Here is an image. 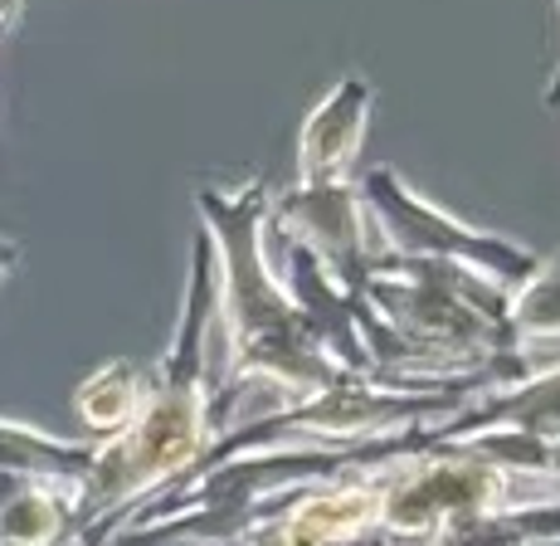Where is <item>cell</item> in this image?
I'll return each instance as SVG.
<instances>
[{
	"mask_svg": "<svg viewBox=\"0 0 560 546\" xmlns=\"http://www.w3.org/2000/svg\"><path fill=\"white\" fill-rule=\"evenodd\" d=\"M268 181L200 186L196 216L214 244V327H210V425L214 439L240 425V405L258 395L268 410L298 405L341 376L312 341L293 298L268 264Z\"/></svg>",
	"mask_w": 560,
	"mask_h": 546,
	"instance_id": "cell-1",
	"label": "cell"
},
{
	"mask_svg": "<svg viewBox=\"0 0 560 546\" xmlns=\"http://www.w3.org/2000/svg\"><path fill=\"white\" fill-rule=\"evenodd\" d=\"M79 488L25 484L0 508V546H69Z\"/></svg>",
	"mask_w": 560,
	"mask_h": 546,
	"instance_id": "cell-13",
	"label": "cell"
},
{
	"mask_svg": "<svg viewBox=\"0 0 560 546\" xmlns=\"http://www.w3.org/2000/svg\"><path fill=\"white\" fill-rule=\"evenodd\" d=\"M371 108H375V89L361 73L337 79L312 103V113L303 117V132H298V186L357 181Z\"/></svg>",
	"mask_w": 560,
	"mask_h": 546,
	"instance_id": "cell-8",
	"label": "cell"
},
{
	"mask_svg": "<svg viewBox=\"0 0 560 546\" xmlns=\"http://www.w3.org/2000/svg\"><path fill=\"white\" fill-rule=\"evenodd\" d=\"M210 327H214V244L196 224L186 259V288L171 341L152 367V391L132 425L117 439L98 444L93 468L73 508V542L113 546L137 508L156 492L176 488L196 474L214 444L210 425Z\"/></svg>",
	"mask_w": 560,
	"mask_h": 546,
	"instance_id": "cell-2",
	"label": "cell"
},
{
	"mask_svg": "<svg viewBox=\"0 0 560 546\" xmlns=\"http://www.w3.org/2000/svg\"><path fill=\"white\" fill-rule=\"evenodd\" d=\"M508 347L532 371L560 361V254L536 264L526 283L512 288L508 298Z\"/></svg>",
	"mask_w": 560,
	"mask_h": 546,
	"instance_id": "cell-11",
	"label": "cell"
},
{
	"mask_svg": "<svg viewBox=\"0 0 560 546\" xmlns=\"http://www.w3.org/2000/svg\"><path fill=\"white\" fill-rule=\"evenodd\" d=\"M93 454H98V444H89V439H63V434L39 430V425L5 420L0 415V474H10V478L83 488Z\"/></svg>",
	"mask_w": 560,
	"mask_h": 546,
	"instance_id": "cell-10",
	"label": "cell"
},
{
	"mask_svg": "<svg viewBox=\"0 0 560 546\" xmlns=\"http://www.w3.org/2000/svg\"><path fill=\"white\" fill-rule=\"evenodd\" d=\"M20 254H25L20 249V240H5V234H0V283L20 269Z\"/></svg>",
	"mask_w": 560,
	"mask_h": 546,
	"instance_id": "cell-14",
	"label": "cell"
},
{
	"mask_svg": "<svg viewBox=\"0 0 560 546\" xmlns=\"http://www.w3.org/2000/svg\"><path fill=\"white\" fill-rule=\"evenodd\" d=\"M268 230L303 244L351 298L365 288L371 269L381 264L371 210L357 181H331V186H293L268 200Z\"/></svg>",
	"mask_w": 560,
	"mask_h": 546,
	"instance_id": "cell-6",
	"label": "cell"
},
{
	"mask_svg": "<svg viewBox=\"0 0 560 546\" xmlns=\"http://www.w3.org/2000/svg\"><path fill=\"white\" fill-rule=\"evenodd\" d=\"M560 502V484L512 478L468 444H419L381 468V537L390 546H424L448 527L502 512Z\"/></svg>",
	"mask_w": 560,
	"mask_h": 546,
	"instance_id": "cell-4",
	"label": "cell"
},
{
	"mask_svg": "<svg viewBox=\"0 0 560 546\" xmlns=\"http://www.w3.org/2000/svg\"><path fill=\"white\" fill-rule=\"evenodd\" d=\"M424 546H439V542H424Z\"/></svg>",
	"mask_w": 560,
	"mask_h": 546,
	"instance_id": "cell-18",
	"label": "cell"
},
{
	"mask_svg": "<svg viewBox=\"0 0 560 546\" xmlns=\"http://www.w3.org/2000/svg\"><path fill=\"white\" fill-rule=\"evenodd\" d=\"M20 488H25V478H10V474H0V508H5V502L15 498Z\"/></svg>",
	"mask_w": 560,
	"mask_h": 546,
	"instance_id": "cell-16",
	"label": "cell"
},
{
	"mask_svg": "<svg viewBox=\"0 0 560 546\" xmlns=\"http://www.w3.org/2000/svg\"><path fill=\"white\" fill-rule=\"evenodd\" d=\"M20 20H25V0H0V35H10Z\"/></svg>",
	"mask_w": 560,
	"mask_h": 546,
	"instance_id": "cell-15",
	"label": "cell"
},
{
	"mask_svg": "<svg viewBox=\"0 0 560 546\" xmlns=\"http://www.w3.org/2000/svg\"><path fill=\"white\" fill-rule=\"evenodd\" d=\"M463 405H468V395L454 391H405V385L375 376H337L327 391L307 395V400L268 410L249 425H234L230 434L214 439L200 464H220V458H240V454H278V449L351 454V449L439 430L444 420H454Z\"/></svg>",
	"mask_w": 560,
	"mask_h": 546,
	"instance_id": "cell-3",
	"label": "cell"
},
{
	"mask_svg": "<svg viewBox=\"0 0 560 546\" xmlns=\"http://www.w3.org/2000/svg\"><path fill=\"white\" fill-rule=\"evenodd\" d=\"M526 430L546 444H560V361L556 367H541L532 376H522L508 391H492V395H478L468 400L454 420H444L439 430H429L434 444L444 439H463V434H478V430Z\"/></svg>",
	"mask_w": 560,
	"mask_h": 546,
	"instance_id": "cell-9",
	"label": "cell"
},
{
	"mask_svg": "<svg viewBox=\"0 0 560 546\" xmlns=\"http://www.w3.org/2000/svg\"><path fill=\"white\" fill-rule=\"evenodd\" d=\"M147 391H152V371L127 357L103 361L98 371H89L79 381V391H73V415H79L89 444H107V439L122 434L142 415Z\"/></svg>",
	"mask_w": 560,
	"mask_h": 546,
	"instance_id": "cell-12",
	"label": "cell"
},
{
	"mask_svg": "<svg viewBox=\"0 0 560 546\" xmlns=\"http://www.w3.org/2000/svg\"><path fill=\"white\" fill-rule=\"evenodd\" d=\"M268 244V264H273L278 283L283 293L293 298L298 317L307 323L312 341L327 351V361L341 371V376H371V357H365V341H361V317H357V298L337 283L317 259L293 244L288 234L264 230Z\"/></svg>",
	"mask_w": 560,
	"mask_h": 546,
	"instance_id": "cell-7",
	"label": "cell"
},
{
	"mask_svg": "<svg viewBox=\"0 0 560 546\" xmlns=\"http://www.w3.org/2000/svg\"><path fill=\"white\" fill-rule=\"evenodd\" d=\"M357 186L365 196V210H371L375 240H381V259L454 264V269L492 278L508 293L516 283H526L536 274V264H541V254L526 249V244L508 240V234L478 230V224L458 220L454 210L419 196L395 166H371Z\"/></svg>",
	"mask_w": 560,
	"mask_h": 546,
	"instance_id": "cell-5",
	"label": "cell"
},
{
	"mask_svg": "<svg viewBox=\"0 0 560 546\" xmlns=\"http://www.w3.org/2000/svg\"><path fill=\"white\" fill-rule=\"evenodd\" d=\"M551 464H556V484H560V444H551Z\"/></svg>",
	"mask_w": 560,
	"mask_h": 546,
	"instance_id": "cell-17",
	"label": "cell"
}]
</instances>
